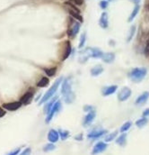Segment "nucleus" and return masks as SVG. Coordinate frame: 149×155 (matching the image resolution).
Wrapping results in <instances>:
<instances>
[{
  "instance_id": "obj_26",
  "label": "nucleus",
  "mask_w": 149,
  "mask_h": 155,
  "mask_svg": "<svg viewBox=\"0 0 149 155\" xmlns=\"http://www.w3.org/2000/svg\"><path fill=\"white\" fill-rule=\"evenodd\" d=\"M59 135L62 140H66L69 136V132L65 130H59Z\"/></svg>"
},
{
  "instance_id": "obj_17",
  "label": "nucleus",
  "mask_w": 149,
  "mask_h": 155,
  "mask_svg": "<svg viewBox=\"0 0 149 155\" xmlns=\"http://www.w3.org/2000/svg\"><path fill=\"white\" fill-rule=\"evenodd\" d=\"M105 130H99V131H93L92 132L88 135V138H98L101 135H103L104 134H106Z\"/></svg>"
},
{
  "instance_id": "obj_6",
  "label": "nucleus",
  "mask_w": 149,
  "mask_h": 155,
  "mask_svg": "<svg viewBox=\"0 0 149 155\" xmlns=\"http://www.w3.org/2000/svg\"><path fill=\"white\" fill-rule=\"evenodd\" d=\"M22 102L21 101H15V102H11V103H6L3 104V108L8 110V111H15V110L19 109L22 106Z\"/></svg>"
},
{
  "instance_id": "obj_14",
  "label": "nucleus",
  "mask_w": 149,
  "mask_h": 155,
  "mask_svg": "<svg viewBox=\"0 0 149 155\" xmlns=\"http://www.w3.org/2000/svg\"><path fill=\"white\" fill-rule=\"evenodd\" d=\"M118 90V87L113 85V86H110V87H107L106 88L103 90V92H102V95L103 96H110L112 94H113L114 92H116V90Z\"/></svg>"
},
{
  "instance_id": "obj_40",
  "label": "nucleus",
  "mask_w": 149,
  "mask_h": 155,
  "mask_svg": "<svg viewBox=\"0 0 149 155\" xmlns=\"http://www.w3.org/2000/svg\"><path fill=\"white\" fill-rule=\"evenodd\" d=\"M92 109H93L92 106H86V107L83 108L84 111H92Z\"/></svg>"
},
{
  "instance_id": "obj_23",
  "label": "nucleus",
  "mask_w": 149,
  "mask_h": 155,
  "mask_svg": "<svg viewBox=\"0 0 149 155\" xmlns=\"http://www.w3.org/2000/svg\"><path fill=\"white\" fill-rule=\"evenodd\" d=\"M139 8H140V7H139L138 5H137V6L134 7L133 11H132V13H131V15H130V16L129 17V22H132V21L134 20V18L137 16V13L139 12Z\"/></svg>"
},
{
  "instance_id": "obj_4",
  "label": "nucleus",
  "mask_w": 149,
  "mask_h": 155,
  "mask_svg": "<svg viewBox=\"0 0 149 155\" xmlns=\"http://www.w3.org/2000/svg\"><path fill=\"white\" fill-rule=\"evenodd\" d=\"M131 96V90L127 87H124L119 90L118 94V98L119 101H125Z\"/></svg>"
},
{
  "instance_id": "obj_36",
  "label": "nucleus",
  "mask_w": 149,
  "mask_h": 155,
  "mask_svg": "<svg viewBox=\"0 0 149 155\" xmlns=\"http://www.w3.org/2000/svg\"><path fill=\"white\" fill-rule=\"evenodd\" d=\"M20 152V149H16L15 151H12V152H10L8 155H17L18 153Z\"/></svg>"
},
{
  "instance_id": "obj_8",
  "label": "nucleus",
  "mask_w": 149,
  "mask_h": 155,
  "mask_svg": "<svg viewBox=\"0 0 149 155\" xmlns=\"http://www.w3.org/2000/svg\"><path fill=\"white\" fill-rule=\"evenodd\" d=\"M106 148H107V144L104 143H102V142H100V143H96L95 146L94 147L93 151H92V154H93V155L99 154V153L102 152L103 151H105Z\"/></svg>"
},
{
  "instance_id": "obj_5",
  "label": "nucleus",
  "mask_w": 149,
  "mask_h": 155,
  "mask_svg": "<svg viewBox=\"0 0 149 155\" xmlns=\"http://www.w3.org/2000/svg\"><path fill=\"white\" fill-rule=\"evenodd\" d=\"M80 30V24L77 23V22H73L72 25L68 27V35L69 37H72L74 38L76 36V33H78Z\"/></svg>"
},
{
  "instance_id": "obj_9",
  "label": "nucleus",
  "mask_w": 149,
  "mask_h": 155,
  "mask_svg": "<svg viewBox=\"0 0 149 155\" xmlns=\"http://www.w3.org/2000/svg\"><path fill=\"white\" fill-rule=\"evenodd\" d=\"M99 25L101 28L103 29H106L108 27V25H109V21H108V14L104 12L101 14V18H100V21H99Z\"/></svg>"
},
{
  "instance_id": "obj_16",
  "label": "nucleus",
  "mask_w": 149,
  "mask_h": 155,
  "mask_svg": "<svg viewBox=\"0 0 149 155\" xmlns=\"http://www.w3.org/2000/svg\"><path fill=\"white\" fill-rule=\"evenodd\" d=\"M102 72H103V68H102V66H101V65H96V66H94V67L91 70V74L94 77L99 76Z\"/></svg>"
},
{
  "instance_id": "obj_19",
  "label": "nucleus",
  "mask_w": 149,
  "mask_h": 155,
  "mask_svg": "<svg viewBox=\"0 0 149 155\" xmlns=\"http://www.w3.org/2000/svg\"><path fill=\"white\" fill-rule=\"evenodd\" d=\"M71 53V44L69 41H66V47H65V52L63 54V57L61 58L62 60H65L66 59L68 58V56Z\"/></svg>"
},
{
  "instance_id": "obj_39",
  "label": "nucleus",
  "mask_w": 149,
  "mask_h": 155,
  "mask_svg": "<svg viewBox=\"0 0 149 155\" xmlns=\"http://www.w3.org/2000/svg\"><path fill=\"white\" fill-rule=\"evenodd\" d=\"M71 1L74 2L76 5H82V1H81V0H71Z\"/></svg>"
},
{
  "instance_id": "obj_1",
  "label": "nucleus",
  "mask_w": 149,
  "mask_h": 155,
  "mask_svg": "<svg viewBox=\"0 0 149 155\" xmlns=\"http://www.w3.org/2000/svg\"><path fill=\"white\" fill-rule=\"evenodd\" d=\"M61 94L63 95L64 98H65L66 103L69 104L72 103L75 100V94L72 91V87H71V83L68 79H65L62 83L61 87Z\"/></svg>"
},
{
  "instance_id": "obj_43",
  "label": "nucleus",
  "mask_w": 149,
  "mask_h": 155,
  "mask_svg": "<svg viewBox=\"0 0 149 155\" xmlns=\"http://www.w3.org/2000/svg\"><path fill=\"white\" fill-rule=\"evenodd\" d=\"M148 41H149V39H148Z\"/></svg>"
},
{
  "instance_id": "obj_38",
  "label": "nucleus",
  "mask_w": 149,
  "mask_h": 155,
  "mask_svg": "<svg viewBox=\"0 0 149 155\" xmlns=\"http://www.w3.org/2000/svg\"><path fill=\"white\" fill-rule=\"evenodd\" d=\"M6 115V111L3 108H0V117H2Z\"/></svg>"
},
{
  "instance_id": "obj_15",
  "label": "nucleus",
  "mask_w": 149,
  "mask_h": 155,
  "mask_svg": "<svg viewBox=\"0 0 149 155\" xmlns=\"http://www.w3.org/2000/svg\"><path fill=\"white\" fill-rule=\"evenodd\" d=\"M148 98H149V92H144L142 95H140L137 98L136 104L137 105H142V104H144V103L146 102V100L148 99Z\"/></svg>"
},
{
  "instance_id": "obj_13",
  "label": "nucleus",
  "mask_w": 149,
  "mask_h": 155,
  "mask_svg": "<svg viewBox=\"0 0 149 155\" xmlns=\"http://www.w3.org/2000/svg\"><path fill=\"white\" fill-rule=\"evenodd\" d=\"M94 117H95V111L92 110V111H90V112L87 114V116H86V118H84L83 124H84V125H88V124H90L94 121Z\"/></svg>"
},
{
  "instance_id": "obj_18",
  "label": "nucleus",
  "mask_w": 149,
  "mask_h": 155,
  "mask_svg": "<svg viewBox=\"0 0 149 155\" xmlns=\"http://www.w3.org/2000/svg\"><path fill=\"white\" fill-rule=\"evenodd\" d=\"M57 99H58V97H56V98H53L51 101H50V102H48V103L46 104V106H44V113H45V114L49 115V113L50 112V110H51L52 106H53L54 104L57 102Z\"/></svg>"
},
{
  "instance_id": "obj_29",
  "label": "nucleus",
  "mask_w": 149,
  "mask_h": 155,
  "mask_svg": "<svg viewBox=\"0 0 149 155\" xmlns=\"http://www.w3.org/2000/svg\"><path fill=\"white\" fill-rule=\"evenodd\" d=\"M56 71H57L56 68H51V69H47V70H45V72H46V74H47L49 77H52V76L55 75Z\"/></svg>"
},
{
  "instance_id": "obj_27",
  "label": "nucleus",
  "mask_w": 149,
  "mask_h": 155,
  "mask_svg": "<svg viewBox=\"0 0 149 155\" xmlns=\"http://www.w3.org/2000/svg\"><path fill=\"white\" fill-rule=\"evenodd\" d=\"M131 124H132L131 122H127V123H125V124L121 126V128H120V132H127V130H129V129L130 128Z\"/></svg>"
},
{
  "instance_id": "obj_32",
  "label": "nucleus",
  "mask_w": 149,
  "mask_h": 155,
  "mask_svg": "<svg viewBox=\"0 0 149 155\" xmlns=\"http://www.w3.org/2000/svg\"><path fill=\"white\" fill-rule=\"evenodd\" d=\"M54 149H55V145L53 143H49V144L44 146L43 151H53Z\"/></svg>"
},
{
  "instance_id": "obj_10",
  "label": "nucleus",
  "mask_w": 149,
  "mask_h": 155,
  "mask_svg": "<svg viewBox=\"0 0 149 155\" xmlns=\"http://www.w3.org/2000/svg\"><path fill=\"white\" fill-rule=\"evenodd\" d=\"M32 97H33V93L31 92V91H28L22 98H21L20 101L22 102V104H24V105H28V104L31 103V101L32 99Z\"/></svg>"
},
{
  "instance_id": "obj_30",
  "label": "nucleus",
  "mask_w": 149,
  "mask_h": 155,
  "mask_svg": "<svg viewBox=\"0 0 149 155\" xmlns=\"http://www.w3.org/2000/svg\"><path fill=\"white\" fill-rule=\"evenodd\" d=\"M86 33H83L82 35H81V38H80V42H79V48H83V45H84V42H86Z\"/></svg>"
},
{
  "instance_id": "obj_25",
  "label": "nucleus",
  "mask_w": 149,
  "mask_h": 155,
  "mask_svg": "<svg viewBox=\"0 0 149 155\" xmlns=\"http://www.w3.org/2000/svg\"><path fill=\"white\" fill-rule=\"evenodd\" d=\"M147 122H148V120H147L145 117H143V118L137 120V121L136 122V124H137V127H140V128H141V127H144V126L147 124Z\"/></svg>"
},
{
  "instance_id": "obj_7",
  "label": "nucleus",
  "mask_w": 149,
  "mask_h": 155,
  "mask_svg": "<svg viewBox=\"0 0 149 155\" xmlns=\"http://www.w3.org/2000/svg\"><path fill=\"white\" fill-rule=\"evenodd\" d=\"M60 107H61L60 102H59V101H57V102L54 104V106H52V108H51V110H50V112L49 113V115H48V116H47V118H46V123H50V120L53 118L54 115H55L57 112L59 111Z\"/></svg>"
},
{
  "instance_id": "obj_24",
  "label": "nucleus",
  "mask_w": 149,
  "mask_h": 155,
  "mask_svg": "<svg viewBox=\"0 0 149 155\" xmlns=\"http://www.w3.org/2000/svg\"><path fill=\"white\" fill-rule=\"evenodd\" d=\"M126 138H127V135L123 134V135H121L117 139L116 143H117L118 144H119L120 146H123V145H125V143H126Z\"/></svg>"
},
{
  "instance_id": "obj_11",
  "label": "nucleus",
  "mask_w": 149,
  "mask_h": 155,
  "mask_svg": "<svg viewBox=\"0 0 149 155\" xmlns=\"http://www.w3.org/2000/svg\"><path fill=\"white\" fill-rule=\"evenodd\" d=\"M58 137H59V134L56 131V130H53L51 129L50 132H49V135H48V139L50 143H56L58 142Z\"/></svg>"
},
{
  "instance_id": "obj_2",
  "label": "nucleus",
  "mask_w": 149,
  "mask_h": 155,
  "mask_svg": "<svg viewBox=\"0 0 149 155\" xmlns=\"http://www.w3.org/2000/svg\"><path fill=\"white\" fill-rule=\"evenodd\" d=\"M62 80H63V78L61 77V78H58V79L54 82V84L50 87V90L45 93V95H44L43 97H42V98H41V100L40 101L39 105H41V104H43V103H45V102H48V101L50 99V98L57 92L58 88L59 85L61 84Z\"/></svg>"
},
{
  "instance_id": "obj_12",
  "label": "nucleus",
  "mask_w": 149,
  "mask_h": 155,
  "mask_svg": "<svg viewBox=\"0 0 149 155\" xmlns=\"http://www.w3.org/2000/svg\"><path fill=\"white\" fill-rule=\"evenodd\" d=\"M101 59L106 63H112L115 60V54L112 52H106V53H103V56Z\"/></svg>"
},
{
  "instance_id": "obj_20",
  "label": "nucleus",
  "mask_w": 149,
  "mask_h": 155,
  "mask_svg": "<svg viewBox=\"0 0 149 155\" xmlns=\"http://www.w3.org/2000/svg\"><path fill=\"white\" fill-rule=\"evenodd\" d=\"M68 13H69L75 19H76V20H78V21H80V22H83V17L81 16V15H80L79 12H77V11H76V10H73V9H71V8H68Z\"/></svg>"
},
{
  "instance_id": "obj_41",
  "label": "nucleus",
  "mask_w": 149,
  "mask_h": 155,
  "mask_svg": "<svg viewBox=\"0 0 149 155\" xmlns=\"http://www.w3.org/2000/svg\"><path fill=\"white\" fill-rule=\"evenodd\" d=\"M147 9H148V10H149V5H148V6H147Z\"/></svg>"
},
{
  "instance_id": "obj_42",
  "label": "nucleus",
  "mask_w": 149,
  "mask_h": 155,
  "mask_svg": "<svg viewBox=\"0 0 149 155\" xmlns=\"http://www.w3.org/2000/svg\"><path fill=\"white\" fill-rule=\"evenodd\" d=\"M134 1H138V0H134Z\"/></svg>"
},
{
  "instance_id": "obj_35",
  "label": "nucleus",
  "mask_w": 149,
  "mask_h": 155,
  "mask_svg": "<svg viewBox=\"0 0 149 155\" xmlns=\"http://www.w3.org/2000/svg\"><path fill=\"white\" fill-rule=\"evenodd\" d=\"M145 54L146 56L149 55V41L147 42L146 46H145Z\"/></svg>"
},
{
  "instance_id": "obj_33",
  "label": "nucleus",
  "mask_w": 149,
  "mask_h": 155,
  "mask_svg": "<svg viewBox=\"0 0 149 155\" xmlns=\"http://www.w3.org/2000/svg\"><path fill=\"white\" fill-rule=\"evenodd\" d=\"M100 7H101L102 9H105L106 7H108V2L106 1V0H102V1L100 2Z\"/></svg>"
},
{
  "instance_id": "obj_21",
  "label": "nucleus",
  "mask_w": 149,
  "mask_h": 155,
  "mask_svg": "<svg viewBox=\"0 0 149 155\" xmlns=\"http://www.w3.org/2000/svg\"><path fill=\"white\" fill-rule=\"evenodd\" d=\"M90 50H91L92 57H94V58H102L103 53L101 50L96 49V48H90Z\"/></svg>"
},
{
  "instance_id": "obj_22",
  "label": "nucleus",
  "mask_w": 149,
  "mask_h": 155,
  "mask_svg": "<svg viewBox=\"0 0 149 155\" xmlns=\"http://www.w3.org/2000/svg\"><path fill=\"white\" fill-rule=\"evenodd\" d=\"M50 83V79L46 77H43V78H41L40 80L37 83V87H44L46 86H48Z\"/></svg>"
},
{
  "instance_id": "obj_31",
  "label": "nucleus",
  "mask_w": 149,
  "mask_h": 155,
  "mask_svg": "<svg viewBox=\"0 0 149 155\" xmlns=\"http://www.w3.org/2000/svg\"><path fill=\"white\" fill-rule=\"evenodd\" d=\"M135 32H136V26H132L131 27V29H130V35H129V37H127V41H130L131 40H132V38H133V36H134V34H135Z\"/></svg>"
},
{
  "instance_id": "obj_28",
  "label": "nucleus",
  "mask_w": 149,
  "mask_h": 155,
  "mask_svg": "<svg viewBox=\"0 0 149 155\" xmlns=\"http://www.w3.org/2000/svg\"><path fill=\"white\" fill-rule=\"evenodd\" d=\"M117 135H118V132H114L113 134H111V135H107V136L105 137V142H111V141H112L116 137Z\"/></svg>"
},
{
  "instance_id": "obj_37",
  "label": "nucleus",
  "mask_w": 149,
  "mask_h": 155,
  "mask_svg": "<svg viewBox=\"0 0 149 155\" xmlns=\"http://www.w3.org/2000/svg\"><path fill=\"white\" fill-rule=\"evenodd\" d=\"M149 116V108L145 109V111L143 112V116H144V117H145V116Z\"/></svg>"
},
{
  "instance_id": "obj_34",
  "label": "nucleus",
  "mask_w": 149,
  "mask_h": 155,
  "mask_svg": "<svg viewBox=\"0 0 149 155\" xmlns=\"http://www.w3.org/2000/svg\"><path fill=\"white\" fill-rule=\"evenodd\" d=\"M31 152H32V150L31 148H26L22 153H21L20 155H31Z\"/></svg>"
},
{
  "instance_id": "obj_3",
  "label": "nucleus",
  "mask_w": 149,
  "mask_h": 155,
  "mask_svg": "<svg viewBox=\"0 0 149 155\" xmlns=\"http://www.w3.org/2000/svg\"><path fill=\"white\" fill-rule=\"evenodd\" d=\"M147 73V70L145 68H135L130 73V78L134 82L142 81Z\"/></svg>"
}]
</instances>
